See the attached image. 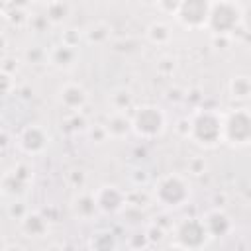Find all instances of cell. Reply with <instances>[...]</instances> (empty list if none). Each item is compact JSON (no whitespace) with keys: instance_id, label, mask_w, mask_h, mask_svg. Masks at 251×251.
Instances as JSON below:
<instances>
[{"instance_id":"1","label":"cell","mask_w":251,"mask_h":251,"mask_svg":"<svg viewBox=\"0 0 251 251\" xmlns=\"http://www.w3.org/2000/svg\"><path fill=\"white\" fill-rule=\"evenodd\" d=\"M190 139L200 147H216L224 143V114L218 110L200 108L190 116Z\"/></svg>"},{"instance_id":"2","label":"cell","mask_w":251,"mask_h":251,"mask_svg":"<svg viewBox=\"0 0 251 251\" xmlns=\"http://www.w3.org/2000/svg\"><path fill=\"white\" fill-rule=\"evenodd\" d=\"M153 202L165 210H176L190 198V182L180 173H167L157 178L151 188Z\"/></svg>"},{"instance_id":"3","label":"cell","mask_w":251,"mask_h":251,"mask_svg":"<svg viewBox=\"0 0 251 251\" xmlns=\"http://www.w3.org/2000/svg\"><path fill=\"white\" fill-rule=\"evenodd\" d=\"M243 24V8L235 0H212L206 29L212 35H235Z\"/></svg>"},{"instance_id":"4","label":"cell","mask_w":251,"mask_h":251,"mask_svg":"<svg viewBox=\"0 0 251 251\" xmlns=\"http://www.w3.org/2000/svg\"><path fill=\"white\" fill-rule=\"evenodd\" d=\"M131 126H133V133L139 139L149 141V139L163 135V131L167 127V114L163 112V108H159L155 104H143L133 110Z\"/></svg>"},{"instance_id":"5","label":"cell","mask_w":251,"mask_h":251,"mask_svg":"<svg viewBox=\"0 0 251 251\" xmlns=\"http://www.w3.org/2000/svg\"><path fill=\"white\" fill-rule=\"evenodd\" d=\"M224 143L229 147L251 145V110L233 108L224 114Z\"/></svg>"},{"instance_id":"6","label":"cell","mask_w":251,"mask_h":251,"mask_svg":"<svg viewBox=\"0 0 251 251\" xmlns=\"http://www.w3.org/2000/svg\"><path fill=\"white\" fill-rule=\"evenodd\" d=\"M173 237H175V247L180 249H202L210 239L204 220L194 216L176 222L173 227Z\"/></svg>"},{"instance_id":"7","label":"cell","mask_w":251,"mask_h":251,"mask_svg":"<svg viewBox=\"0 0 251 251\" xmlns=\"http://www.w3.org/2000/svg\"><path fill=\"white\" fill-rule=\"evenodd\" d=\"M212 0H182L175 20L186 29H204L208 25Z\"/></svg>"},{"instance_id":"8","label":"cell","mask_w":251,"mask_h":251,"mask_svg":"<svg viewBox=\"0 0 251 251\" xmlns=\"http://www.w3.org/2000/svg\"><path fill=\"white\" fill-rule=\"evenodd\" d=\"M49 133L45 127L37 126V124H31V126H25L20 133H18V149L27 155V157H35V155H41L47 147H49Z\"/></svg>"},{"instance_id":"9","label":"cell","mask_w":251,"mask_h":251,"mask_svg":"<svg viewBox=\"0 0 251 251\" xmlns=\"http://www.w3.org/2000/svg\"><path fill=\"white\" fill-rule=\"evenodd\" d=\"M94 196H96V204H98L100 214H106V216L124 212V208L127 204L126 190H122L116 184H102V186H98L94 190Z\"/></svg>"},{"instance_id":"10","label":"cell","mask_w":251,"mask_h":251,"mask_svg":"<svg viewBox=\"0 0 251 251\" xmlns=\"http://www.w3.org/2000/svg\"><path fill=\"white\" fill-rule=\"evenodd\" d=\"M202 220H204V226H206V231H208L210 239H222V237H226V235H229L233 231L231 216L226 210H222L220 206L210 208L202 216Z\"/></svg>"},{"instance_id":"11","label":"cell","mask_w":251,"mask_h":251,"mask_svg":"<svg viewBox=\"0 0 251 251\" xmlns=\"http://www.w3.org/2000/svg\"><path fill=\"white\" fill-rule=\"evenodd\" d=\"M57 100L67 112H82V108L88 104V92L78 82H65L59 88Z\"/></svg>"},{"instance_id":"12","label":"cell","mask_w":251,"mask_h":251,"mask_svg":"<svg viewBox=\"0 0 251 251\" xmlns=\"http://www.w3.org/2000/svg\"><path fill=\"white\" fill-rule=\"evenodd\" d=\"M71 214L78 222H90V220H94L96 214H100L94 192H88V190H82V188L76 190V194L71 198Z\"/></svg>"},{"instance_id":"13","label":"cell","mask_w":251,"mask_h":251,"mask_svg":"<svg viewBox=\"0 0 251 251\" xmlns=\"http://www.w3.org/2000/svg\"><path fill=\"white\" fill-rule=\"evenodd\" d=\"M47 63L51 67H55L57 71H71L78 63V47H73V45L61 41L59 45H53L49 49V61Z\"/></svg>"},{"instance_id":"14","label":"cell","mask_w":251,"mask_h":251,"mask_svg":"<svg viewBox=\"0 0 251 251\" xmlns=\"http://www.w3.org/2000/svg\"><path fill=\"white\" fill-rule=\"evenodd\" d=\"M20 229L25 237L31 239H39L43 235H47L49 231V218L41 212H27L24 220H20Z\"/></svg>"},{"instance_id":"15","label":"cell","mask_w":251,"mask_h":251,"mask_svg":"<svg viewBox=\"0 0 251 251\" xmlns=\"http://www.w3.org/2000/svg\"><path fill=\"white\" fill-rule=\"evenodd\" d=\"M29 184H31L29 180H25L22 175H18L14 169H10V171H6V173L2 175L0 190H2V194H4L6 198L14 200V198H22V196L27 192Z\"/></svg>"},{"instance_id":"16","label":"cell","mask_w":251,"mask_h":251,"mask_svg":"<svg viewBox=\"0 0 251 251\" xmlns=\"http://www.w3.org/2000/svg\"><path fill=\"white\" fill-rule=\"evenodd\" d=\"M104 126H106V129H108L112 139H124L133 131L131 116L127 112H112Z\"/></svg>"},{"instance_id":"17","label":"cell","mask_w":251,"mask_h":251,"mask_svg":"<svg viewBox=\"0 0 251 251\" xmlns=\"http://www.w3.org/2000/svg\"><path fill=\"white\" fill-rule=\"evenodd\" d=\"M227 92L233 100H249L251 98V76L233 75L227 82Z\"/></svg>"},{"instance_id":"18","label":"cell","mask_w":251,"mask_h":251,"mask_svg":"<svg viewBox=\"0 0 251 251\" xmlns=\"http://www.w3.org/2000/svg\"><path fill=\"white\" fill-rule=\"evenodd\" d=\"M145 37H147L149 43H153V45H167V43L171 41V37H173V31H171V25H169L167 22L157 20V22H153V24L147 25Z\"/></svg>"},{"instance_id":"19","label":"cell","mask_w":251,"mask_h":251,"mask_svg":"<svg viewBox=\"0 0 251 251\" xmlns=\"http://www.w3.org/2000/svg\"><path fill=\"white\" fill-rule=\"evenodd\" d=\"M84 41L90 43V45H102L110 39V25L104 24V22H94L90 24L84 31Z\"/></svg>"},{"instance_id":"20","label":"cell","mask_w":251,"mask_h":251,"mask_svg":"<svg viewBox=\"0 0 251 251\" xmlns=\"http://www.w3.org/2000/svg\"><path fill=\"white\" fill-rule=\"evenodd\" d=\"M112 112H127L133 106V94L129 88H116L108 96Z\"/></svg>"},{"instance_id":"21","label":"cell","mask_w":251,"mask_h":251,"mask_svg":"<svg viewBox=\"0 0 251 251\" xmlns=\"http://www.w3.org/2000/svg\"><path fill=\"white\" fill-rule=\"evenodd\" d=\"M69 14H71V8L65 0H55L45 6V16L51 22V25H61L69 18Z\"/></svg>"},{"instance_id":"22","label":"cell","mask_w":251,"mask_h":251,"mask_svg":"<svg viewBox=\"0 0 251 251\" xmlns=\"http://www.w3.org/2000/svg\"><path fill=\"white\" fill-rule=\"evenodd\" d=\"M61 129L65 133H78V131H86L88 129V122L84 118L82 112H69L65 116V120L61 122Z\"/></svg>"},{"instance_id":"23","label":"cell","mask_w":251,"mask_h":251,"mask_svg":"<svg viewBox=\"0 0 251 251\" xmlns=\"http://www.w3.org/2000/svg\"><path fill=\"white\" fill-rule=\"evenodd\" d=\"M2 12H4V20H6L12 27L29 25L31 14H29L27 8H2Z\"/></svg>"},{"instance_id":"24","label":"cell","mask_w":251,"mask_h":251,"mask_svg":"<svg viewBox=\"0 0 251 251\" xmlns=\"http://www.w3.org/2000/svg\"><path fill=\"white\" fill-rule=\"evenodd\" d=\"M126 200H127L126 206H133V208L143 210L153 202V194H151V190H145L143 186H135L133 190L126 192Z\"/></svg>"},{"instance_id":"25","label":"cell","mask_w":251,"mask_h":251,"mask_svg":"<svg viewBox=\"0 0 251 251\" xmlns=\"http://www.w3.org/2000/svg\"><path fill=\"white\" fill-rule=\"evenodd\" d=\"M118 243H116V237L112 231H98L92 235L90 239V247L92 249H100V251H106V249H114Z\"/></svg>"},{"instance_id":"26","label":"cell","mask_w":251,"mask_h":251,"mask_svg":"<svg viewBox=\"0 0 251 251\" xmlns=\"http://www.w3.org/2000/svg\"><path fill=\"white\" fill-rule=\"evenodd\" d=\"M24 59L31 65H41L45 61H49V51H45L43 47L39 45H33V47H27L25 53H24Z\"/></svg>"},{"instance_id":"27","label":"cell","mask_w":251,"mask_h":251,"mask_svg":"<svg viewBox=\"0 0 251 251\" xmlns=\"http://www.w3.org/2000/svg\"><path fill=\"white\" fill-rule=\"evenodd\" d=\"M27 212H29V208L22 202V198H14V200L6 206V214H8L12 220H18V222H20V220H24Z\"/></svg>"},{"instance_id":"28","label":"cell","mask_w":251,"mask_h":251,"mask_svg":"<svg viewBox=\"0 0 251 251\" xmlns=\"http://www.w3.org/2000/svg\"><path fill=\"white\" fill-rule=\"evenodd\" d=\"M86 133H88V137H90L92 143H106L110 139V133H108V129H106L104 124H92V126H88Z\"/></svg>"},{"instance_id":"29","label":"cell","mask_w":251,"mask_h":251,"mask_svg":"<svg viewBox=\"0 0 251 251\" xmlns=\"http://www.w3.org/2000/svg\"><path fill=\"white\" fill-rule=\"evenodd\" d=\"M145 235H147V239H149V245H155V243H161V241L165 239L167 231L163 229V226H159L157 222H153V224H149V226L145 227Z\"/></svg>"},{"instance_id":"30","label":"cell","mask_w":251,"mask_h":251,"mask_svg":"<svg viewBox=\"0 0 251 251\" xmlns=\"http://www.w3.org/2000/svg\"><path fill=\"white\" fill-rule=\"evenodd\" d=\"M176 71V59L171 57V55H165L157 61V73L163 75V76H171L173 73Z\"/></svg>"},{"instance_id":"31","label":"cell","mask_w":251,"mask_h":251,"mask_svg":"<svg viewBox=\"0 0 251 251\" xmlns=\"http://www.w3.org/2000/svg\"><path fill=\"white\" fill-rule=\"evenodd\" d=\"M0 69H2V73L16 76V73H18V69H20V61H18L16 57L4 55V57H2V63H0Z\"/></svg>"},{"instance_id":"32","label":"cell","mask_w":251,"mask_h":251,"mask_svg":"<svg viewBox=\"0 0 251 251\" xmlns=\"http://www.w3.org/2000/svg\"><path fill=\"white\" fill-rule=\"evenodd\" d=\"M180 2H182V0H157V8H159V12H163V14L175 16V14L178 12V8H180Z\"/></svg>"},{"instance_id":"33","label":"cell","mask_w":251,"mask_h":251,"mask_svg":"<svg viewBox=\"0 0 251 251\" xmlns=\"http://www.w3.org/2000/svg\"><path fill=\"white\" fill-rule=\"evenodd\" d=\"M206 169H208V163H206L202 157H192V159L188 161V171H190L192 175H196V176L204 175Z\"/></svg>"},{"instance_id":"34","label":"cell","mask_w":251,"mask_h":251,"mask_svg":"<svg viewBox=\"0 0 251 251\" xmlns=\"http://www.w3.org/2000/svg\"><path fill=\"white\" fill-rule=\"evenodd\" d=\"M80 39H84V33L78 31V29H75V27H71V29H67L63 33V43H69L73 47H78V41Z\"/></svg>"},{"instance_id":"35","label":"cell","mask_w":251,"mask_h":251,"mask_svg":"<svg viewBox=\"0 0 251 251\" xmlns=\"http://www.w3.org/2000/svg\"><path fill=\"white\" fill-rule=\"evenodd\" d=\"M47 25H51V22L47 20V16H45V14L31 16V20H29V27H31V29H35V31H43Z\"/></svg>"},{"instance_id":"36","label":"cell","mask_w":251,"mask_h":251,"mask_svg":"<svg viewBox=\"0 0 251 251\" xmlns=\"http://www.w3.org/2000/svg\"><path fill=\"white\" fill-rule=\"evenodd\" d=\"M69 180H71V184H73L76 190H80V188H84L86 175H84L82 171H73V173H69Z\"/></svg>"},{"instance_id":"37","label":"cell","mask_w":251,"mask_h":251,"mask_svg":"<svg viewBox=\"0 0 251 251\" xmlns=\"http://www.w3.org/2000/svg\"><path fill=\"white\" fill-rule=\"evenodd\" d=\"M35 0H2V8H29Z\"/></svg>"},{"instance_id":"38","label":"cell","mask_w":251,"mask_h":251,"mask_svg":"<svg viewBox=\"0 0 251 251\" xmlns=\"http://www.w3.org/2000/svg\"><path fill=\"white\" fill-rule=\"evenodd\" d=\"M176 131H178L180 135H184V137H188V135H190V120H188V118H182V120H178V126H176Z\"/></svg>"},{"instance_id":"39","label":"cell","mask_w":251,"mask_h":251,"mask_svg":"<svg viewBox=\"0 0 251 251\" xmlns=\"http://www.w3.org/2000/svg\"><path fill=\"white\" fill-rule=\"evenodd\" d=\"M12 82H14V76L2 73V90H4V94H10L12 92Z\"/></svg>"},{"instance_id":"40","label":"cell","mask_w":251,"mask_h":251,"mask_svg":"<svg viewBox=\"0 0 251 251\" xmlns=\"http://www.w3.org/2000/svg\"><path fill=\"white\" fill-rule=\"evenodd\" d=\"M35 2H39V4H43V6H47V4H51V2H55V0H35Z\"/></svg>"},{"instance_id":"41","label":"cell","mask_w":251,"mask_h":251,"mask_svg":"<svg viewBox=\"0 0 251 251\" xmlns=\"http://www.w3.org/2000/svg\"><path fill=\"white\" fill-rule=\"evenodd\" d=\"M145 4H149V6H157V0H143Z\"/></svg>"}]
</instances>
